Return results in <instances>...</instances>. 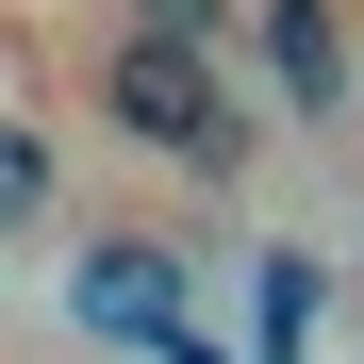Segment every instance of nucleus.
Instances as JSON below:
<instances>
[{"label":"nucleus","mask_w":364,"mask_h":364,"mask_svg":"<svg viewBox=\"0 0 364 364\" xmlns=\"http://www.w3.org/2000/svg\"><path fill=\"white\" fill-rule=\"evenodd\" d=\"M149 364H232V348H215V331H199V315H182V331H166V348H149Z\"/></svg>","instance_id":"obj_7"},{"label":"nucleus","mask_w":364,"mask_h":364,"mask_svg":"<svg viewBox=\"0 0 364 364\" xmlns=\"http://www.w3.org/2000/svg\"><path fill=\"white\" fill-rule=\"evenodd\" d=\"M298 348H315V265L265 249V364H298Z\"/></svg>","instance_id":"obj_5"},{"label":"nucleus","mask_w":364,"mask_h":364,"mask_svg":"<svg viewBox=\"0 0 364 364\" xmlns=\"http://www.w3.org/2000/svg\"><path fill=\"white\" fill-rule=\"evenodd\" d=\"M149 33H232V0H133Z\"/></svg>","instance_id":"obj_6"},{"label":"nucleus","mask_w":364,"mask_h":364,"mask_svg":"<svg viewBox=\"0 0 364 364\" xmlns=\"http://www.w3.org/2000/svg\"><path fill=\"white\" fill-rule=\"evenodd\" d=\"M67 315H83V331H116V348H166V331H182V249H149V232H83Z\"/></svg>","instance_id":"obj_2"},{"label":"nucleus","mask_w":364,"mask_h":364,"mask_svg":"<svg viewBox=\"0 0 364 364\" xmlns=\"http://www.w3.org/2000/svg\"><path fill=\"white\" fill-rule=\"evenodd\" d=\"M100 133H133L182 182H249L265 166V116H249V83H232V50L215 33H149V17L100 50Z\"/></svg>","instance_id":"obj_1"},{"label":"nucleus","mask_w":364,"mask_h":364,"mask_svg":"<svg viewBox=\"0 0 364 364\" xmlns=\"http://www.w3.org/2000/svg\"><path fill=\"white\" fill-rule=\"evenodd\" d=\"M0 232H50V133L0 116Z\"/></svg>","instance_id":"obj_4"},{"label":"nucleus","mask_w":364,"mask_h":364,"mask_svg":"<svg viewBox=\"0 0 364 364\" xmlns=\"http://www.w3.org/2000/svg\"><path fill=\"white\" fill-rule=\"evenodd\" d=\"M249 33L298 133H348V0H249Z\"/></svg>","instance_id":"obj_3"}]
</instances>
